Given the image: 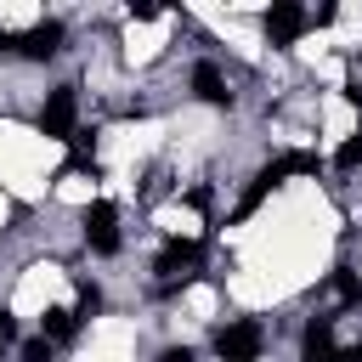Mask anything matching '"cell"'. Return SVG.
<instances>
[{
  "instance_id": "cell-1",
  "label": "cell",
  "mask_w": 362,
  "mask_h": 362,
  "mask_svg": "<svg viewBox=\"0 0 362 362\" xmlns=\"http://www.w3.org/2000/svg\"><path fill=\"white\" fill-rule=\"evenodd\" d=\"M311 170H317V158H305V153H288V158H277V164H266V170L255 175V192L243 198V209H238V215H249V209H255V204H260V198H266L272 187H283L288 175H311Z\"/></svg>"
},
{
  "instance_id": "cell-2",
  "label": "cell",
  "mask_w": 362,
  "mask_h": 362,
  "mask_svg": "<svg viewBox=\"0 0 362 362\" xmlns=\"http://www.w3.org/2000/svg\"><path fill=\"white\" fill-rule=\"evenodd\" d=\"M215 351H221V362H255L260 328H255V322H226V328L215 334Z\"/></svg>"
},
{
  "instance_id": "cell-3",
  "label": "cell",
  "mask_w": 362,
  "mask_h": 362,
  "mask_svg": "<svg viewBox=\"0 0 362 362\" xmlns=\"http://www.w3.org/2000/svg\"><path fill=\"white\" fill-rule=\"evenodd\" d=\"M85 243L96 255H113L119 249V215H113V204H90L85 209Z\"/></svg>"
},
{
  "instance_id": "cell-4",
  "label": "cell",
  "mask_w": 362,
  "mask_h": 362,
  "mask_svg": "<svg viewBox=\"0 0 362 362\" xmlns=\"http://www.w3.org/2000/svg\"><path fill=\"white\" fill-rule=\"evenodd\" d=\"M40 130L57 136V141L74 136V85H57V90H51V102H45V113H40Z\"/></svg>"
},
{
  "instance_id": "cell-5",
  "label": "cell",
  "mask_w": 362,
  "mask_h": 362,
  "mask_svg": "<svg viewBox=\"0 0 362 362\" xmlns=\"http://www.w3.org/2000/svg\"><path fill=\"white\" fill-rule=\"evenodd\" d=\"M305 28V11L300 6H288V0H277L272 11H266V34H272V45H294V34Z\"/></svg>"
},
{
  "instance_id": "cell-6",
  "label": "cell",
  "mask_w": 362,
  "mask_h": 362,
  "mask_svg": "<svg viewBox=\"0 0 362 362\" xmlns=\"http://www.w3.org/2000/svg\"><path fill=\"white\" fill-rule=\"evenodd\" d=\"M305 362H345V356L334 351V322H328V317H311V322H305Z\"/></svg>"
},
{
  "instance_id": "cell-7",
  "label": "cell",
  "mask_w": 362,
  "mask_h": 362,
  "mask_svg": "<svg viewBox=\"0 0 362 362\" xmlns=\"http://www.w3.org/2000/svg\"><path fill=\"white\" fill-rule=\"evenodd\" d=\"M187 266H198V243H170V249L158 255V277H164V283L187 277Z\"/></svg>"
},
{
  "instance_id": "cell-8",
  "label": "cell",
  "mask_w": 362,
  "mask_h": 362,
  "mask_svg": "<svg viewBox=\"0 0 362 362\" xmlns=\"http://www.w3.org/2000/svg\"><path fill=\"white\" fill-rule=\"evenodd\" d=\"M57 45H62V23H40V28H28L17 40V51H28V57H51Z\"/></svg>"
},
{
  "instance_id": "cell-9",
  "label": "cell",
  "mask_w": 362,
  "mask_h": 362,
  "mask_svg": "<svg viewBox=\"0 0 362 362\" xmlns=\"http://www.w3.org/2000/svg\"><path fill=\"white\" fill-rule=\"evenodd\" d=\"M192 90H198V96H204V102H226V96H232V90H226V79H221V68H215V62H198V68H192Z\"/></svg>"
},
{
  "instance_id": "cell-10",
  "label": "cell",
  "mask_w": 362,
  "mask_h": 362,
  "mask_svg": "<svg viewBox=\"0 0 362 362\" xmlns=\"http://www.w3.org/2000/svg\"><path fill=\"white\" fill-rule=\"evenodd\" d=\"M328 294H334V300H339V305H356V300H362V283H356V277H351V272H345V266H339V272H334V277H328Z\"/></svg>"
},
{
  "instance_id": "cell-11",
  "label": "cell",
  "mask_w": 362,
  "mask_h": 362,
  "mask_svg": "<svg viewBox=\"0 0 362 362\" xmlns=\"http://www.w3.org/2000/svg\"><path fill=\"white\" fill-rule=\"evenodd\" d=\"M74 322H79V317H74V311H62V305H57V311H45V339H68V334H74Z\"/></svg>"
},
{
  "instance_id": "cell-12",
  "label": "cell",
  "mask_w": 362,
  "mask_h": 362,
  "mask_svg": "<svg viewBox=\"0 0 362 362\" xmlns=\"http://www.w3.org/2000/svg\"><path fill=\"white\" fill-rule=\"evenodd\" d=\"M356 164H362V130H356V136L339 147V170H356Z\"/></svg>"
},
{
  "instance_id": "cell-13",
  "label": "cell",
  "mask_w": 362,
  "mask_h": 362,
  "mask_svg": "<svg viewBox=\"0 0 362 362\" xmlns=\"http://www.w3.org/2000/svg\"><path fill=\"white\" fill-rule=\"evenodd\" d=\"M23 362H51V339H45V334L28 339V345H23Z\"/></svg>"
},
{
  "instance_id": "cell-14",
  "label": "cell",
  "mask_w": 362,
  "mask_h": 362,
  "mask_svg": "<svg viewBox=\"0 0 362 362\" xmlns=\"http://www.w3.org/2000/svg\"><path fill=\"white\" fill-rule=\"evenodd\" d=\"M11 334H17V322H11V317H6V311H0V351H6V345H11Z\"/></svg>"
},
{
  "instance_id": "cell-15",
  "label": "cell",
  "mask_w": 362,
  "mask_h": 362,
  "mask_svg": "<svg viewBox=\"0 0 362 362\" xmlns=\"http://www.w3.org/2000/svg\"><path fill=\"white\" fill-rule=\"evenodd\" d=\"M158 362H192V351H187V345H181V351H164V356H158Z\"/></svg>"
}]
</instances>
